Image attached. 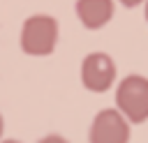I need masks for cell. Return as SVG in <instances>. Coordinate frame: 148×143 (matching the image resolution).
Instances as JSON below:
<instances>
[{"mask_svg": "<svg viewBox=\"0 0 148 143\" xmlns=\"http://www.w3.org/2000/svg\"><path fill=\"white\" fill-rule=\"evenodd\" d=\"M58 46V21L49 14H32L21 28V51L25 55L44 58Z\"/></svg>", "mask_w": 148, "mask_h": 143, "instance_id": "cell-1", "label": "cell"}, {"mask_svg": "<svg viewBox=\"0 0 148 143\" xmlns=\"http://www.w3.org/2000/svg\"><path fill=\"white\" fill-rule=\"evenodd\" d=\"M116 106L127 122L148 120V78L141 74H127L116 88Z\"/></svg>", "mask_w": 148, "mask_h": 143, "instance_id": "cell-2", "label": "cell"}, {"mask_svg": "<svg viewBox=\"0 0 148 143\" xmlns=\"http://www.w3.org/2000/svg\"><path fill=\"white\" fill-rule=\"evenodd\" d=\"M116 60L104 51H92L81 60V83L90 92H106L116 83Z\"/></svg>", "mask_w": 148, "mask_h": 143, "instance_id": "cell-3", "label": "cell"}, {"mask_svg": "<svg viewBox=\"0 0 148 143\" xmlns=\"http://www.w3.org/2000/svg\"><path fill=\"white\" fill-rule=\"evenodd\" d=\"M90 143H127L130 141V122L118 108H102L90 125L88 131Z\"/></svg>", "mask_w": 148, "mask_h": 143, "instance_id": "cell-4", "label": "cell"}, {"mask_svg": "<svg viewBox=\"0 0 148 143\" xmlns=\"http://www.w3.org/2000/svg\"><path fill=\"white\" fill-rule=\"evenodd\" d=\"M76 16L88 30H99L104 28L116 12L113 0H76Z\"/></svg>", "mask_w": 148, "mask_h": 143, "instance_id": "cell-5", "label": "cell"}, {"mask_svg": "<svg viewBox=\"0 0 148 143\" xmlns=\"http://www.w3.org/2000/svg\"><path fill=\"white\" fill-rule=\"evenodd\" d=\"M37 143H69L65 136H60V134H49V136H42Z\"/></svg>", "mask_w": 148, "mask_h": 143, "instance_id": "cell-6", "label": "cell"}, {"mask_svg": "<svg viewBox=\"0 0 148 143\" xmlns=\"http://www.w3.org/2000/svg\"><path fill=\"white\" fill-rule=\"evenodd\" d=\"M123 7H127V9H134V7H139L141 2H146V0H118Z\"/></svg>", "mask_w": 148, "mask_h": 143, "instance_id": "cell-7", "label": "cell"}, {"mask_svg": "<svg viewBox=\"0 0 148 143\" xmlns=\"http://www.w3.org/2000/svg\"><path fill=\"white\" fill-rule=\"evenodd\" d=\"M2 129H5V120H2V113H0V136H2Z\"/></svg>", "mask_w": 148, "mask_h": 143, "instance_id": "cell-8", "label": "cell"}, {"mask_svg": "<svg viewBox=\"0 0 148 143\" xmlns=\"http://www.w3.org/2000/svg\"><path fill=\"white\" fill-rule=\"evenodd\" d=\"M0 143H18V141H14V138H7V141H0Z\"/></svg>", "mask_w": 148, "mask_h": 143, "instance_id": "cell-9", "label": "cell"}, {"mask_svg": "<svg viewBox=\"0 0 148 143\" xmlns=\"http://www.w3.org/2000/svg\"><path fill=\"white\" fill-rule=\"evenodd\" d=\"M143 14H146V21H148V0H146V12Z\"/></svg>", "mask_w": 148, "mask_h": 143, "instance_id": "cell-10", "label": "cell"}]
</instances>
